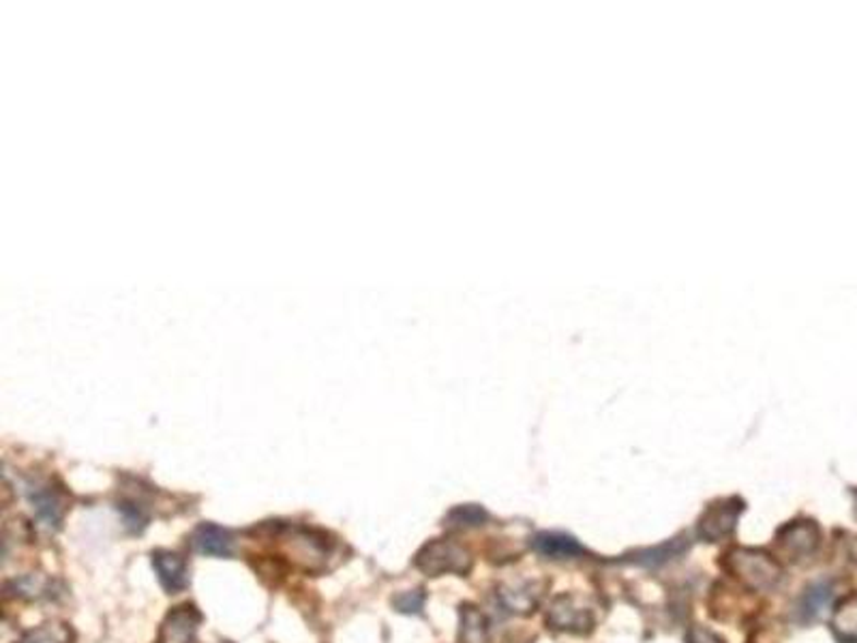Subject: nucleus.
I'll return each mask as SVG.
<instances>
[{
  "mask_svg": "<svg viewBox=\"0 0 857 643\" xmlns=\"http://www.w3.org/2000/svg\"><path fill=\"white\" fill-rule=\"evenodd\" d=\"M723 567L752 592H770L783 579L781 565L766 551L757 549H731L723 560Z\"/></svg>",
  "mask_w": 857,
  "mask_h": 643,
  "instance_id": "nucleus-1",
  "label": "nucleus"
},
{
  "mask_svg": "<svg viewBox=\"0 0 857 643\" xmlns=\"http://www.w3.org/2000/svg\"><path fill=\"white\" fill-rule=\"evenodd\" d=\"M414 567L427 578L467 575L472 569V554L455 541H429L414 558Z\"/></svg>",
  "mask_w": 857,
  "mask_h": 643,
  "instance_id": "nucleus-2",
  "label": "nucleus"
},
{
  "mask_svg": "<svg viewBox=\"0 0 857 643\" xmlns=\"http://www.w3.org/2000/svg\"><path fill=\"white\" fill-rule=\"evenodd\" d=\"M821 534L815 521H792L776 532V554L787 562L799 565L815 556Z\"/></svg>",
  "mask_w": 857,
  "mask_h": 643,
  "instance_id": "nucleus-3",
  "label": "nucleus"
},
{
  "mask_svg": "<svg viewBox=\"0 0 857 643\" xmlns=\"http://www.w3.org/2000/svg\"><path fill=\"white\" fill-rule=\"evenodd\" d=\"M547 622L555 631L584 635L592 629L593 616L590 607L584 605L577 596L560 594L553 598V603L547 611Z\"/></svg>",
  "mask_w": 857,
  "mask_h": 643,
  "instance_id": "nucleus-4",
  "label": "nucleus"
},
{
  "mask_svg": "<svg viewBox=\"0 0 857 643\" xmlns=\"http://www.w3.org/2000/svg\"><path fill=\"white\" fill-rule=\"evenodd\" d=\"M26 498L44 525L57 530L63 523L66 511L65 496L50 481H28Z\"/></svg>",
  "mask_w": 857,
  "mask_h": 643,
  "instance_id": "nucleus-5",
  "label": "nucleus"
},
{
  "mask_svg": "<svg viewBox=\"0 0 857 643\" xmlns=\"http://www.w3.org/2000/svg\"><path fill=\"white\" fill-rule=\"evenodd\" d=\"M744 511V505L737 500H726L712 505L699 521V536L710 543H719L731 536L735 530V523L739 519V513Z\"/></svg>",
  "mask_w": 857,
  "mask_h": 643,
  "instance_id": "nucleus-6",
  "label": "nucleus"
},
{
  "mask_svg": "<svg viewBox=\"0 0 857 643\" xmlns=\"http://www.w3.org/2000/svg\"><path fill=\"white\" fill-rule=\"evenodd\" d=\"M290 551L294 565L305 571H322L325 558H329V543L325 536L309 530H296L290 538Z\"/></svg>",
  "mask_w": 857,
  "mask_h": 643,
  "instance_id": "nucleus-7",
  "label": "nucleus"
},
{
  "mask_svg": "<svg viewBox=\"0 0 857 643\" xmlns=\"http://www.w3.org/2000/svg\"><path fill=\"white\" fill-rule=\"evenodd\" d=\"M198 609L194 605H181L168 614L161 624L157 643H198L196 635L199 629Z\"/></svg>",
  "mask_w": 857,
  "mask_h": 643,
  "instance_id": "nucleus-8",
  "label": "nucleus"
},
{
  "mask_svg": "<svg viewBox=\"0 0 857 643\" xmlns=\"http://www.w3.org/2000/svg\"><path fill=\"white\" fill-rule=\"evenodd\" d=\"M152 567L168 594H179L189 585V565L181 554L159 549L152 554Z\"/></svg>",
  "mask_w": 857,
  "mask_h": 643,
  "instance_id": "nucleus-9",
  "label": "nucleus"
},
{
  "mask_svg": "<svg viewBox=\"0 0 857 643\" xmlns=\"http://www.w3.org/2000/svg\"><path fill=\"white\" fill-rule=\"evenodd\" d=\"M192 545L196 551L212 558H232L234 556V536L215 523H199L192 534Z\"/></svg>",
  "mask_w": 857,
  "mask_h": 643,
  "instance_id": "nucleus-10",
  "label": "nucleus"
},
{
  "mask_svg": "<svg viewBox=\"0 0 857 643\" xmlns=\"http://www.w3.org/2000/svg\"><path fill=\"white\" fill-rule=\"evenodd\" d=\"M531 547L536 554H540L547 560H575L586 556V549L581 543L568 534L562 532H542L534 536Z\"/></svg>",
  "mask_w": 857,
  "mask_h": 643,
  "instance_id": "nucleus-11",
  "label": "nucleus"
},
{
  "mask_svg": "<svg viewBox=\"0 0 857 643\" xmlns=\"http://www.w3.org/2000/svg\"><path fill=\"white\" fill-rule=\"evenodd\" d=\"M502 605L513 614H531L540 600V587L536 581L502 583L498 587Z\"/></svg>",
  "mask_w": 857,
  "mask_h": 643,
  "instance_id": "nucleus-12",
  "label": "nucleus"
},
{
  "mask_svg": "<svg viewBox=\"0 0 857 643\" xmlns=\"http://www.w3.org/2000/svg\"><path fill=\"white\" fill-rule=\"evenodd\" d=\"M832 598V583L830 581H815L810 583L804 594L797 598L795 605V620L799 622H812L821 616V611L825 609V605Z\"/></svg>",
  "mask_w": 857,
  "mask_h": 643,
  "instance_id": "nucleus-13",
  "label": "nucleus"
},
{
  "mask_svg": "<svg viewBox=\"0 0 857 643\" xmlns=\"http://www.w3.org/2000/svg\"><path fill=\"white\" fill-rule=\"evenodd\" d=\"M832 633L843 643H857V594L841 600L832 616Z\"/></svg>",
  "mask_w": 857,
  "mask_h": 643,
  "instance_id": "nucleus-14",
  "label": "nucleus"
},
{
  "mask_svg": "<svg viewBox=\"0 0 857 643\" xmlns=\"http://www.w3.org/2000/svg\"><path fill=\"white\" fill-rule=\"evenodd\" d=\"M684 551H686V541L673 538V541H669V543H664V545L652 547V549H644V551L635 554L637 558L630 560V562L641 565V567H660V565L669 562L671 558L682 556Z\"/></svg>",
  "mask_w": 857,
  "mask_h": 643,
  "instance_id": "nucleus-15",
  "label": "nucleus"
},
{
  "mask_svg": "<svg viewBox=\"0 0 857 643\" xmlns=\"http://www.w3.org/2000/svg\"><path fill=\"white\" fill-rule=\"evenodd\" d=\"M462 642L463 643H487V624L482 614L465 605L462 609Z\"/></svg>",
  "mask_w": 857,
  "mask_h": 643,
  "instance_id": "nucleus-16",
  "label": "nucleus"
},
{
  "mask_svg": "<svg viewBox=\"0 0 857 643\" xmlns=\"http://www.w3.org/2000/svg\"><path fill=\"white\" fill-rule=\"evenodd\" d=\"M487 521V513L480 507L467 505V507H457L455 511L446 514V527L451 530H467V527H478Z\"/></svg>",
  "mask_w": 857,
  "mask_h": 643,
  "instance_id": "nucleus-17",
  "label": "nucleus"
},
{
  "mask_svg": "<svg viewBox=\"0 0 857 643\" xmlns=\"http://www.w3.org/2000/svg\"><path fill=\"white\" fill-rule=\"evenodd\" d=\"M119 513L123 514V521H125V525L132 532H142L148 525V519H150L148 509L142 502L133 500V498L119 502Z\"/></svg>",
  "mask_w": 857,
  "mask_h": 643,
  "instance_id": "nucleus-18",
  "label": "nucleus"
},
{
  "mask_svg": "<svg viewBox=\"0 0 857 643\" xmlns=\"http://www.w3.org/2000/svg\"><path fill=\"white\" fill-rule=\"evenodd\" d=\"M425 592L423 590H409V592H401V594H396L395 598H393V607H395L399 614H405V616H418V614H423V607H425Z\"/></svg>",
  "mask_w": 857,
  "mask_h": 643,
  "instance_id": "nucleus-19",
  "label": "nucleus"
},
{
  "mask_svg": "<svg viewBox=\"0 0 857 643\" xmlns=\"http://www.w3.org/2000/svg\"><path fill=\"white\" fill-rule=\"evenodd\" d=\"M7 587H13L15 590V596H24V598H39V596H44L46 594V590H48V581H44V579H35V575H30V578H22V579H13Z\"/></svg>",
  "mask_w": 857,
  "mask_h": 643,
  "instance_id": "nucleus-20",
  "label": "nucleus"
},
{
  "mask_svg": "<svg viewBox=\"0 0 857 643\" xmlns=\"http://www.w3.org/2000/svg\"><path fill=\"white\" fill-rule=\"evenodd\" d=\"M688 643H725L719 635H714L712 631H706L701 627H693L688 633Z\"/></svg>",
  "mask_w": 857,
  "mask_h": 643,
  "instance_id": "nucleus-21",
  "label": "nucleus"
}]
</instances>
